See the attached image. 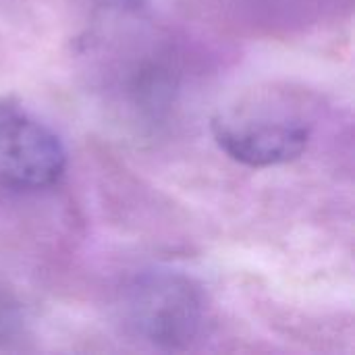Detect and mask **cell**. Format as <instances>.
Wrapping results in <instances>:
<instances>
[{"label": "cell", "mask_w": 355, "mask_h": 355, "mask_svg": "<svg viewBox=\"0 0 355 355\" xmlns=\"http://www.w3.org/2000/svg\"><path fill=\"white\" fill-rule=\"evenodd\" d=\"M127 331L162 352H187L206 327V295L183 272L152 268L133 275L121 291Z\"/></svg>", "instance_id": "6da1fadb"}, {"label": "cell", "mask_w": 355, "mask_h": 355, "mask_svg": "<svg viewBox=\"0 0 355 355\" xmlns=\"http://www.w3.org/2000/svg\"><path fill=\"white\" fill-rule=\"evenodd\" d=\"M67 171L60 137L12 100H0V189L42 191Z\"/></svg>", "instance_id": "7a4b0ae2"}, {"label": "cell", "mask_w": 355, "mask_h": 355, "mask_svg": "<svg viewBox=\"0 0 355 355\" xmlns=\"http://www.w3.org/2000/svg\"><path fill=\"white\" fill-rule=\"evenodd\" d=\"M212 137L231 160L250 168H270L297 160L310 146L312 129L300 119L220 114L212 121Z\"/></svg>", "instance_id": "3957f363"}, {"label": "cell", "mask_w": 355, "mask_h": 355, "mask_svg": "<svg viewBox=\"0 0 355 355\" xmlns=\"http://www.w3.org/2000/svg\"><path fill=\"white\" fill-rule=\"evenodd\" d=\"M181 92V67L171 50H154L133 60L123 79V98L146 123L164 121Z\"/></svg>", "instance_id": "277c9868"}]
</instances>
